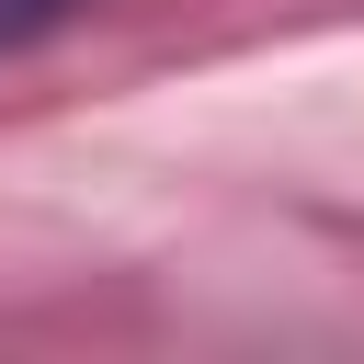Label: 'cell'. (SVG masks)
Instances as JSON below:
<instances>
[{
  "label": "cell",
  "mask_w": 364,
  "mask_h": 364,
  "mask_svg": "<svg viewBox=\"0 0 364 364\" xmlns=\"http://www.w3.org/2000/svg\"><path fill=\"white\" fill-rule=\"evenodd\" d=\"M68 11H80V0H0V57H11V46H34V34H57Z\"/></svg>",
  "instance_id": "obj_1"
}]
</instances>
